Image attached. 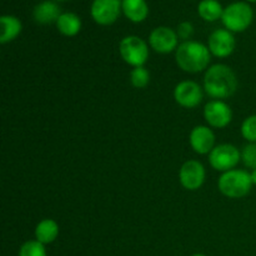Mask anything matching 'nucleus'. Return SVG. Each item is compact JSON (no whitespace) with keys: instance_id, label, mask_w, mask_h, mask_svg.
<instances>
[{"instance_id":"nucleus-1","label":"nucleus","mask_w":256,"mask_h":256,"mask_svg":"<svg viewBox=\"0 0 256 256\" xmlns=\"http://www.w3.org/2000/svg\"><path fill=\"white\" fill-rule=\"evenodd\" d=\"M238 89V78L234 70L225 64L208 68L204 75V90L214 100L228 99Z\"/></svg>"},{"instance_id":"nucleus-2","label":"nucleus","mask_w":256,"mask_h":256,"mask_svg":"<svg viewBox=\"0 0 256 256\" xmlns=\"http://www.w3.org/2000/svg\"><path fill=\"white\" fill-rule=\"evenodd\" d=\"M175 60L182 72L196 74L208 70L212 60V52L208 45L195 40H186L175 50Z\"/></svg>"},{"instance_id":"nucleus-3","label":"nucleus","mask_w":256,"mask_h":256,"mask_svg":"<svg viewBox=\"0 0 256 256\" xmlns=\"http://www.w3.org/2000/svg\"><path fill=\"white\" fill-rule=\"evenodd\" d=\"M252 174L246 170L232 169L222 172L218 180L219 192L230 199H240L246 196L252 188Z\"/></svg>"},{"instance_id":"nucleus-4","label":"nucleus","mask_w":256,"mask_h":256,"mask_svg":"<svg viewBox=\"0 0 256 256\" xmlns=\"http://www.w3.org/2000/svg\"><path fill=\"white\" fill-rule=\"evenodd\" d=\"M254 19V12L246 2H234L226 6L222 12V24L229 32H245L252 25Z\"/></svg>"},{"instance_id":"nucleus-5","label":"nucleus","mask_w":256,"mask_h":256,"mask_svg":"<svg viewBox=\"0 0 256 256\" xmlns=\"http://www.w3.org/2000/svg\"><path fill=\"white\" fill-rule=\"evenodd\" d=\"M119 52L122 60L134 68L144 66L149 59V46L142 38L135 35L125 36L120 42Z\"/></svg>"},{"instance_id":"nucleus-6","label":"nucleus","mask_w":256,"mask_h":256,"mask_svg":"<svg viewBox=\"0 0 256 256\" xmlns=\"http://www.w3.org/2000/svg\"><path fill=\"white\" fill-rule=\"evenodd\" d=\"M242 160V152L232 144L216 145L209 154V162L216 172H229L235 169Z\"/></svg>"},{"instance_id":"nucleus-7","label":"nucleus","mask_w":256,"mask_h":256,"mask_svg":"<svg viewBox=\"0 0 256 256\" xmlns=\"http://www.w3.org/2000/svg\"><path fill=\"white\" fill-rule=\"evenodd\" d=\"M205 178H206V172H205L204 165L198 160H188L180 168V184L189 192L199 190L205 182Z\"/></svg>"},{"instance_id":"nucleus-8","label":"nucleus","mask_w":256,"mask_h":256,"mask_svg":"<svg viewBox=\"0 0 256 256\" xmlns=\"http://www.w3.org/2000/svg\"><path fill=\"white\" fill-rule=\"evenodd\" d=\"M202 88L192 80H184L176 84L174 89V99L178 105L185 109H194L202 102Z\"/></svg>"},{"instance_id":"nucleus-9","label":"nucleus","mask_w":256,"mask_h":256,"mask_svg":"<svg viewBox=\"0 0 256 256\" xmlns=\"http://www.w3.org/2000/svg\"><path fill=\"white\" fill-rule=\"evenodd\" d=\"M122 0H94L92 5V16L99 25L114 24L120 15Z\"/></svg>"},{"instance_id":"nucleus-10","label":"nucleus","mask_w":256,"mask_h":256,"mask_svg":"<svg viewBox=\"0 0 256 256\" xmlns=\"http://www.w3.org/2000/svg\"><path fill=\"white\" fill-rule=\"evenodd\" d=\"M204 118L210 128L222 129L232 120V110L224 100H212L204 108Z\"/></svg>"},{"instance_id":"nucleus-11","label":"nucleus","mask_w":256,"mask_h":256,"mask_svg":"<svg viewBox=\"0 0 256 256\" xmlns=\"http://www.w3.org/2000/svg\"><path fill=\"white\" fill-rule=\"evenodd\" d=\"M236 42L232 32L228 29H218L210 34L208 48L212 55L216 58H228L234 52Z\"/></svg>"},{"instance_id":"nucleus-12","label":"nucleus","mask_w":256,"mask_h":256,"mask_svg":"<svg viewBox=\"0 0 256 256\" xmlns=\"http://www.w3.org/2000/svg\"><path fill=\"white\" fill-rule=\"evenodd\" d=\"M178 36L176 32L168 26L155 28L149 35V44L154 52L159 54H169L178 49Z\"/></svg>"},{"instance_id":"nucleus-13","label":"nucleus","mask_w":256,"mask_h":256,"mask_svg":"<svg viewBox=\"0 0 256 256\" xmlns=\"http://www.w3.org/2000/svg\"><path fill=\"white\" fill-rule=\"evenodd\" d=\"M189 142L196 154L209 155L215 148V134L210 126L198 125L190 132Z\"/></svg>"},{"instance_id":"nucleus-14","label":"nucleus","mask_w":256,"mask_h":256,"mask_svg":"<svg viewBox=\"0 0 256 256\" xmlns=\"http://www.w3.org/2000/svg\"><path fill=\"white\" fill-rule=\"evenodd\" d=\"M60 15H62L60 6L56 2H50V0H46V2H42L40 4H38L35 6L34 12H32V16H34L35 22L42 25L56 22Z\"/></svg>"},{"instance_id":"nucleus-15","label":"nucleus","mask_w":256,"mask_h":256,"mask_svg":"<svg viewBox=\"0 0 256 256\" xmlns=\"http://www.w3.org/2000/svg\"><path fill=\"white\" fill-rule=\"evenodd\" d=\"M59 225L52 219H42L35 228V240L42 244H52L59 236Z\"/></svg>"},{"instance_id":"nucleus-16","label":"nucleus","mask_w":256,"mask_h":256,"mask_svg":"<svg viewBox=\"0 0 256 256\" xmlns=\"http://www.w3.org/2000/svg\"><path fill=\"white\" fill-rule=\"evenodd\" d=\"M122 12L132 22H144L149 14V8L145 0H122Z\"/></svg>"},{"instance_id":"nucleus-17","label":"nucleus","mask_w":256,"mask_h":256,"mask_svg":"<svg viewBox=\"0 0 256 256\" xmlns=\"http://www.w3.org/2000/svg\"><path fill=\"white\" fill-rule=\"evenodd\" d=\"M0 26H2V32H0V42L6 44V42H12L16 39L18 35L22 32V22L18 18L12 16V15H2L0 18Z\"/></svg>"},{"instance_id":"nucleus-18","label":"nucleus","mask_w":256,"mask_h":256,"mask_svg":"<svg viewBox=\"0 0 256 256\" xmlns=\"http://www.w3.org/2000/svg\"><path fill=\"white\" fill-rule=\"evenodd\" d=\"M56 28L65 36H75L82 29V20L74 12H62L58 19Z\"/></svg>"},{"instance_id":"nucleus-19","label":"nucleus","mask_w":256,"mask_h":256,"mask_svg":"<svg viewBox=\"0 0 256 256\" xmlns=\"http://www.w3.org/2000/svg\"><path fill=\"white\" fill-rule=\"evenodd\" d=\"M198 12L205 22H216L222 18L224 9L218 0H202L198 6Z\"/></svg>"},{"instance_id":"nucleus-20","label":"nucleus","mask_w":256,"mask_h":256,"mask_svg":"<svg viewBox=\"0 0 256 256\" xmlns=\"http://www.w3.org/2000/svg\"><path fill=\"white\" fill-rule=\"evenodd\" d=\"M130 82L136 89H144L150 82V72L145 66H138L130 72Z\"/></svg>"},{"instance_id":"nucleus-21","label":"nucleus","mask_w":256,"mask_h":256,"mask_svg":"<svg viewBox=\"0 0 256 256\" xmlns=\"http://www.w3.org/2000/svg\"><path fill=\"white\" fill-rule=\"evenodd\" d=\"M19 256H46V249L45 245L38 240H29L22 245Z\"/></svg>"},{"instance_id":"nucleus-22","label":"nucleus","mask_w":256,"mask_h":256,"mask_svg":"<svg viewBox=\"0 0 256 256\" xmlns=\"http://www.w3.org/2000/svg\"><path fill=\"white\" fill-rule=\"evenodd\" d=\"M242 135L246 142H256V114L250 115L242 122Z\"/></svg>"},{"instance_id":"nucleus-23","label":"nucleus","mask_w":256,"mask_h":256,"mask_svg":"<svg viewBox=\"0 0 256 256\" xmlns=\"http://www.w3.org/2000/svg\"><path fill=\"white\" fill-rule=\"evenodd\" d=\"M242 162L249 169H256V142H249L242 148Z\"/></svg>"},{"instance_id":"nucleus-24","label":"nucleus","mask_w":256,"mask_h":256,"mask_svg":"<svg viewBox=\"0 0 256 256\" xmlns=\"http://www.w3.org/2000/svg\"><path fill=\"white\" fill-rule=\"evenodd\" d=\"M176 34L180 39H182L184 42L189 40L190 38L194 34V26H192V22H182L178 25V30H176Z\"/></svg>"},{"instance_id":"nucleus-25","label":"nucleus","mask_w":256,"mask_h":256,"mask_svg":"<svg viewBox=\"0 0 256 256\" xmlns=\"http://www.w3.org/2000/svg\"><path fill=\"white\" fill-rule=\"evenodd\" d=\"M250 174H252V184H254L255 186H256V169L252 170V172H250Z\"/></svg>"},{"instance_id":"nucleus-26","label":"nucleus","mask_w":256,"mask_h":256,"mask_svg":"<svg viewBox=\"0 0 256 256\" xmlns=\"http://www.w3.org/2000/svg\"><path fill=\"white\" fill-rule=\"evenodd\" d=\"M192 256H206V255H204V254H195V255H192Z\"/></svg>"},{"instance_id":"nucleus-27","label":"nucleus","mask_w":256,"mask_h":256,"mask_svg":"<svg viewBox=\"0 0 256 256\" xmlns=\"http://www.w3.org/2000/svg\"><path fill=\"white\" fill-rule=\"evenodd\" d=\"M248 2H256V0H248Z\"/></svg>"},{"instance_id":"nucleus-28","label":"nucleus","mask_w":256,"mask_h":256,"mask_svg":"<svg viewBox=\"0 0 256 256\" xmlns=\"http://www.w3.org/2000/svg\"><path fill=\"white\" fill-rule=\"evenodd\" d=\"M58 2H64V0H58Z\"/></svg>"}]
</instances>
